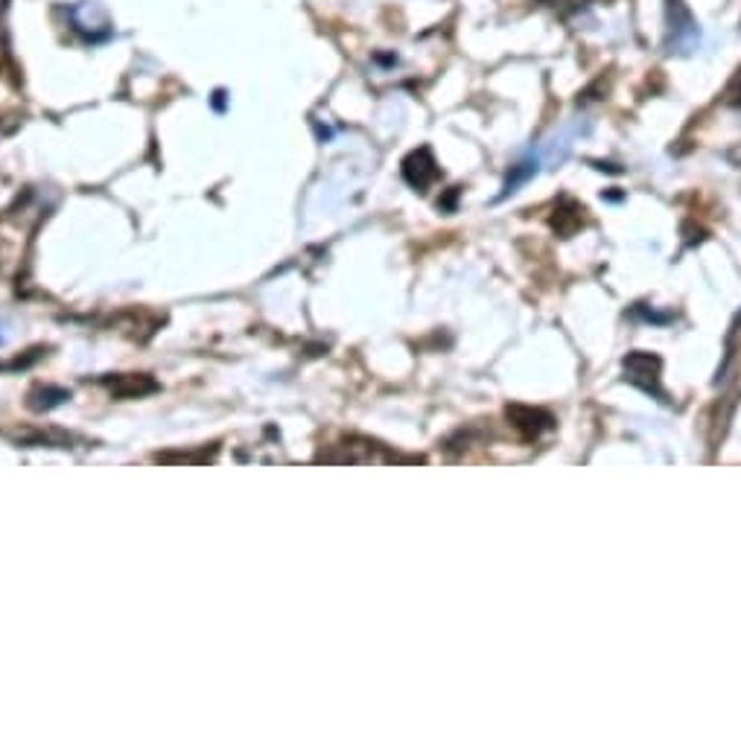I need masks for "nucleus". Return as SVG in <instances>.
<instances>
[{
	"label": "nucleus",
	"instance_id": "1",
	"mask_svg": "<svg viewBox=\"0 0 741 743\" xmlns=\"http://www.w3.org/2000/svg\"><path fill=\"white\" fill-rule=\"evenodd\" d=\"M665 27H669V53H689L701 41V27H698L692 9L686 0H665Z\"/></svg>",
	"mask_w": 741,
	"mask_h": 743
}]
</instances>
